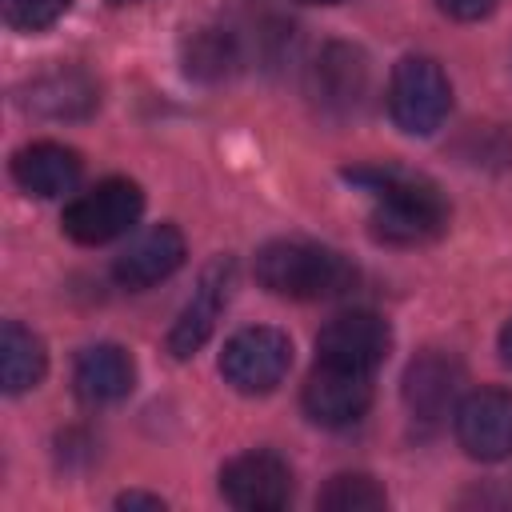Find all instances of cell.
Returning <instances> with one entry per match:
<instances>
[{"mask_svg": "<svg viewBox=\"0 0 512 512\" xmlns=\"http://www.w3.org/2000/svg\"><path fill=\"white\" fill-rule=\"evenodd\" d=\"M344 180L360 184L372 196L368 232L380 244L416 248L448 228V200L440 188L424 176H412L404 168H344Z\"/></svg>", "mask_w": 512, "mask_h": 512, "instance_id": "cell-1", "label": "cell"}, {"mask_svg": "<svg viewBox=\"0 0 512 512\" xmlns=\"http://www.w3.org/2000/svg\"><path fill=\"white\" fill-rule=\"evenodd\" d=\"M256 280L284 300H332L356 284V268L312 240H272L256 252Z\"/></svg>", "mask_w": 512, "mask_h": 512, "instance_id": "cell-2", "label": "cell"}, {"mask_svg": "<svg viewBox=\"0 0 512 512\" xmlns=\"http://www.w3.org/2000/svg\"><path fill=\"white\" fill-rule=\"evenodd\" d=\"M452 108V84L432 56H400L388 76V116L408 136H432Z\"/></svg>", "mask_w": 512, "mask_h": 512, "instance_id": "cell-3", "label": "cell"}, {"mask_svg": "<svg viewBox=\"0 0 512 512\" xmlns=\"http://www.w3.org/2000/svg\"><path fill=\"white\" fill-rule=\"evenodd\" d=\"M140 212H144L140 184L128 176H108V180L92 184L88 192H80L76 200H68L60 228L68 240L96 248V244H108L116 236H128L136 228Z\"/></svg>", "mask_w": 512, "mask_h": 512, "instance_id": "cell-4", "label": "cell"}, {"mask_svg": "<svg viewBox=\"0 0 512 512\" xmlns=\"http://www.w3.org/2000/svg\"><path fill=\"white\" fill-rule=\"evenodd\" d=\"M288 368H292V340L272 324L240 328L236 336H228V344L220 352L224 384H232L244 396L272 392L288 376Z\"/></svg>", "mask_w": 512, "mask_h": 512, "instance_id": "cell-5", "label": "cell"}, {"mask_svg": "<svg viewBox=\"0 0 512 512\" xmlns=\"http://www.w3.org/2000/svg\"><path fill=\"white\" fill-rule=\"evenodd\" d=\"M300 404H304L312 424H320V428H348L372 404V372L316 360V368L304 380Z\"/></svg>", "mask_w": 512, "mask_h": 512, "instance_id": "cell-6", "label": "cell"}, {"mask_svg": "<svg viewBox=\"0 0 512 512\" xmlns=\"http://www.w3.org/2000/svg\"><path fill=\"white\" fill-rule=\"evenodd\" d=\"M220 496L240 512H276L292 500V468L268 448L240 452L220 468Z\"/></svg>", "mask_w": 512, "mask_h": 512, "instance_id": "cell-7", "label": "cell"}, {"mask_svg": "<svg viewBox=\"0 0 512 512\" xmlns=\"http://www.w3.org/2000/svg\"><path fill=\"white\" fill-rule=\"evenodd\" d=\"M308 96L332 120L360 112V104L368 96V56L344 40L324 44L308 68Z\"/></svg>", "mask_w": 512, "mask_h": 512, "instance_id": "cell-8", "label": "cell"}, {"mask_svg": "<svg viewBox=\"0 0 512 512\" xmlns=\"http://www.w3.org/2000/svg\"><path fill=\"white\" fill-rule=\"evenodd\" d=\"M456 440L472 460L496 464L512 456V392L508 388H476L460 396L456 412Z\"/></svg>", "mask_w": 512, "mask_h": 512, "instance_id": "cell-9", "label": "cell"}, {"mask_svg": "<svg viewBox=\"0 0 512 512\" xmlns=\"http://www.w3.org/2000/svg\"><path fill=\"white\" fill-rule=\"evenodd\" d=\"M388 348H392L388 320L376 316V312H364V308L332 316L316 336V360L348 364V368H360V372H376L384 364Z\"/></svg>", "mask_w": 512, "mask_h": 512, "instance_id": "cell-10", "label": "cell"}, {"mask_svg": "<svg viewBox=\"0 0 512 512\" xmlns=\"http://www.w3.org/2000/svg\"><path fill=\"white\" fill-rule=\"evenodd\" d=\"M232 276H236V264L228 256H216L204 272H200V284L192 292V300L180 308L172 332H168V352L176 360H188L192 352L204 348V340L212 336L224 304H228V292H232Z\"/></svg>", "mask_w": 512, "mask_h": 512, "instance_id": "cell-11", "label": "cell"}, {"mask_svg": "<svg viewBox=\"0 0 512 512\" xmlns=\"http://www.w3.org/2000/svg\"><path fill=\"white\" fill-rule=\"evenodd\" d=\"M460 388H464V364L444 348H424L404 368V404L424 424L456 412Z\"/></svg>", "mask_w": 512, "mask_h": 512, "instance_id": "cell-12", "label": "cell"}, {"mask_svg": "<svg viewBox=\"0 0 512 512\" xmlns=\"http://www.w3.org/2000/svg\"><path fill=\"white\" fill-rule=\"evenodd\" d=\"M188 256V244H184V232L176 224H152L144 232H136L120 256L112 260V276L120 288H152L160 280H168Z\"/></svg>", "mask_w": 512, "mask_h": 512, "instance_id": "cell-13", "label": "cell"}, {"mask_svg": "<svg viewBox=\"0 0 512 512\" xmlns=\"http://www.w3.org/2000/svg\"><path fill=\"white\" fill-rule=\"evenodd\" d=\"M80 156L76 148H64L56 140H36V144H24L16 156H12V180L20 192L36 196V200H56V196H68L76 184H80Z\"/></svg>", "mask_w": 512, "mask_h": 512, "instance_id": "cell-14", "label": "cell"}, {"mask_svg": "<svg viewBox=\"0 0 512 512\" xmlns=\"http://www.w3.org/2000/svg\"><path fill=\"white\" fill-rule=\"evenodd\" d=\"M20 104L48 120H84L100 108V84L84 68H52L24 88Z\"/></svg>", "mask_w": 512, "mask_h": 512, "instance_id": "cell-15", "label": "cell"}, {"mask_svg": "<svg viewBox=\"0 0 512 512\" xmlns=\"http://www.w3.org/2000/svg\"><path fill=\"white\" fill-rule=\"evenodd\" d=\"M72 388L84 404H116L136 388V364L120 344H88L76 356Z\"/></svg>", "mask_w": 512, "mask_h": 512, "instance_id": "cell-16", "label": "cell"}, {"mask_svg": "<svg viewBox=\"0 0 512 512\" xmlns=\"http://www.w3.org/2000/svg\"><path fill=\"white\" fill-rule=\"evenodd\" d=\"M184 72L192 80H204V84H220L228 76L240 72L244 64V52H240V40L236 32L220 28V24H204V28H192L184 36Z\"/></svg>", "mask_w": 512, "mask_h": 512, "instance_id": "cell-17", "label": "cell"}, {"mask_svg": "<svg viewBox=\"0 0 512 512\" xmlns=\"http://www.w3.org/2000/svg\"><path fill=\"white\" fill-rule=\"evenodd\" d=\"M44 368H48V352H44V340L24 328L20 320H4L0 328V384L8 396H20L28 388H36L44 380Z\"/></svg>", "mask_w": 512, "mask_h": 512, "instance_id": "cell-18", "label": "cell"}, {"mask_svg": "<svg viewBox=\"0 0 512 512\" xmlns=\"http://www.w3.org/2000/svg\"><path fill=\"white\" fill-rule=\"evenodd\" d=\"M316 504L328 512H376L388 504V496L368 472H340L320 488Z\"/></svg>", "mask_w": 512, "mask_h": 512, "instance_id": "cell-19", "label": "cell"}, {"mask_svg": "<svg viewBox=\"0 0 512 512\" xmlns=\"http://www.w3.org/2000/svg\"><path fill=\"white\" fill-rule=\"evenodd\" d=\"M4 8V24L16 28V32H44L52 28L68 8L72 0H0Z\"/></svg>", "mask_w": 512, "mask_h": 512, "instance_id": "cell-20", "label": "cell"}, {"mask_svg": "<svg viewBox=\"0 0 512 512\" xmlns=\"http://www.w3.org/2000/svg\"><path fill=\"white\" fill-rule=\"evenodd\" d=\"M436 8L444 12V16H452V20H484L492 8H496V0H436Z\"/></svg>", "mask_w": 512, "mask_h": 512, "instance_id": "cell-21", "label": "cell"}, {"mask_svg": "<svg viewBox=\"0 0 512 512\" xmlns=\"http://www.w3.org/2000/svg\"><path fill=\"white\" fill-rule=\"evenodd\" d=\"M116 508H168V500L164 496H156V492H120L116 496Z\"/></svg>", "mask_w": 512, "mask_h": 512, "instance_id": "cell-22", "label": "cell"}, {"mask_svg": "<svg viewBox=\"0 0 512 512\" xmlns=\"http://www.w3.org/2000/svg\"><path fill=\"white\" fill-rule=\"evenodd\" d=\"M500 356H504V364L512 368V320L500 328Z\"/></svg>", "mask_w": 512, "mask_h": 512, "instance_id": "cell-23", "label": "cell"}, {"mask_svg": "<svg viewBox=\"0 0 512 512\" xmlns=\"http://www.w3.org/2000/svg\"><path fill=\"white\" fill-rule=\"evenodd\" d=\"M296 4H324V8H332V4H344V0H296Z\"/></svg>", "mask_w": 512, "mask_h": 512, "instance_id": "cell-24", "label": "cell"}, {"mask_svg": "<svg viewBox=\"0 0 512 512\" xmlns=\"http://www.w3.org/2000/svg\"><path fill=\"white\" fill-rule=\"evenodd\" d=\"M112 8H124V4H136V0H108Z\"/></svg>", "mask_w": 512, "mask_h": 512, "instance_id": "cell-25", "label": "cell"}]
</instances>
